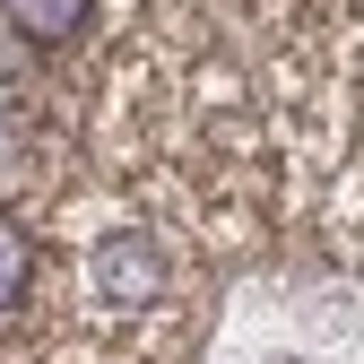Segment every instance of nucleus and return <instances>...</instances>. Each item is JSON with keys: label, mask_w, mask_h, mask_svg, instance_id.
Wrapping results in <instances>:
<instances>
[{"label": "nucleus", "mask_w": 364, "mask_h": 364, "mask_svg": "<svg viewBox=\"0 0 364 364\" xmlns=\"http://www.w3.org/2000/svg\"><path fill=\"white\" fill-rule=\"evenodd\" d=\"M26 287H35V243L18 235L9 217H0V312H9V304H18Z\"/></svg>", "instance_id": "obj_3"}, {"label": "nucleus", "mask_w": 364, "mask_h": 364, "mask_svg": "<svg viewBox=\"0 0 364 364\" xmlns=\"http://www.w3.org/2000/svg\"><path fill=\"white\" fill-rule=\"evenodd\" d=\"M96 295L122 304V312L156 304V295H165V252H156L148 235H105V243H96Z\"/></svg>", "instance_id": "obj_1"}, {"label": "nucleus", "mask_w": 364, "mask_h": 364, "mask_svg": "<svg viewBox=\"0 0 364 364\" xmlns=\"http://www.w3.org/2000/svg\"><path fill=\"white\" fill-rule=\"evenodd\" d=\"M0 18H9L26 43H70V35H87L96 0H0Z\"/></svg>", "instance_id": "obj_2"}]
</instances>
